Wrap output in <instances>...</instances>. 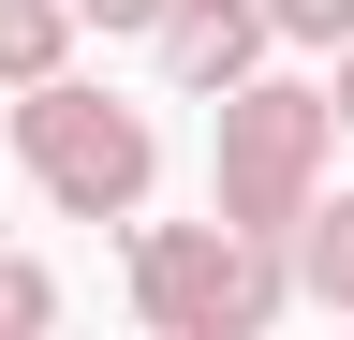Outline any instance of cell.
Wrapping results in <instances>:
<instances>
[{
    "label": "cell",
    "mask_w": 354,
    "mask_h": 340,
    "mask_svg": "<svg viewBox=\"0 0 354 340\" xmlns=\"http://www.w3.org/2000/svg\"><path fill=\"white\" fill-rule=\"evenodd\" d=\"M325 163H339V118L310 74H236V89H207V222H236V237H281L310 193H325Z\"/></svg>",
    "instance_id": "6da1fadb"
},
{
    "label": "cell",
    "mask_w": 354,
    "mask_h": 340,
    "mask_svg": "<svg viewBox=\"0 0 354 340\" xmlns=\"http://www.w3.org/2000/svg\"><path fill=\"white\" fill-rule=\"evenodd\" d=\"M15 163L44 178V207L59 222H133L162 178V134H148V104H118V89H88V74H30L15 89Z\"/></svg>",
    "instance_id": "7a4b0ae2"
},
{
    "label": "cell",
    "mask_w": 354,
    "mask_h": 340,
    "mask_svg": "<svg viewBox=\"0 0 354 340\" xmlns=\"http://www.w3.org/2000/svg\"><path fill=\"white\" fill-rule=\"evenodd\" d=\"M118 267H133V311H148L162 340H251V325L295 311L281 237H236V222H133Z\"/></svg>",
    "instance_id": "3957f363"
},
{
    "label": "cell",
    "mask_w": 354,
    "mask_h": 340,
    "mask_svg": "<svg viewBox=\"0 0 354 340\" xmlns=\"http://www.w3.org/2000/svg\"><path fill=\"white\" fill-rule=\"evenodd\" d=\"M148 45H162V74H177V89H236V74L266 60V0H162V30H148Z\"/></svg>",
    "instance_id": "277c9868"
},
{
    "label": "cell",
    "mask_w": 354,
    "mask_h": 340,
    "mask_svg": "<svg viewBox=\"0 0 354 340\" xmlns=\"http://www.w3.org/2000/svg\"><path fill=\"white\" fill-rule=\"evenodd\" d=\"M281 281L310 296V311H354V193H310L281 222Z\"/></svg>",
    "instance_id": "5b68a950"
},
{
    "label": "cell",
    "mask_w": 354,
    "mask_h": 340,
    "mask_svg": "<svg viewBox=\"0 0 354 340\" xmlns=\"http://www.w3.org/2000/svg\"><path fill=\"white\" fill-rule=\"evenodd\" d=\"M59 60H74V0H0V89H30Z\"/></svg>",
    "instance_id": "8992f818"
},
{
    "label": "cell",
    "mask_w": 354,
    "mask_h": 340,
    "mask_svg": "<svg viewBox=\"0 0 354 340\" xmlns=\"http://www.w3.org/2000/svg\"><path fill=\"white\" fill-rule=\"evenodd\" d=\"M30 325H59V281H44L30 251H0V340H30Z\"/></svg>",
    "instance_id": "52a82bcc"
},
{
    "label": "cell",
    "mask_w": 354,
    "mask_h": 340,
    "mask_svg": "<svg viewBox=\"0 0 354 340\" xmlns=\"http://www.w3.org/2000/svg\"><path fill=\"white\" fill-rule=\"evenodd\" d=\"M339 30H354V0H266V45H310V60H325Z\"/></svg>",
    "instance_id": "ba28073f"
},
{
    "label": "cell",
    "mask_w": 354,
    "mask_h": 340,
    "mask_svg": "<svg viewBox=\"0 0 354 340\" xmlns=\"http://www.w3.org/2000/svg\"><path fill=\"white\" fill-rule=\"evenodd\" d=\"M74 30H133V45H148V30H162V0H74Z\"/></svg>",
    "instance_id": "9c48e42d"
},
{
    "label": "cell",
    "mask_w": 354,
    "mask_h": 340,
    "mask_svg": "<svg viewBox=\"0 0 354 340\" xmlns=\"http://www.w3.org/2000/svg\"><path fill=\"white\" fill-rule=\"evenodd\" d=\"M325 60H339V89H325V118H339V134H354V30H339V45H325Z\"/></svg>",
    "instance_id": "30bf717a"
}]
</instances>
